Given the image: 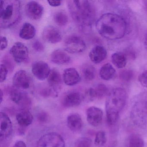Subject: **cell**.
Listing matches in <instances>:
<instances>
[{"instance_id":"obj_41","label":"cell","mask_w":147,"mask_h":147,"mask_svg":"<svg viewBox=\"0 0 147 147\" xmlns=\"http://www.w3.org/2000/svg\"><path fill=\"white\" fill-rule=\"evenodd\" d=\"M52 90L51 89H45L42 92V95L44 97H49L51 95Z\"/></svg>"},{"instance_id":"obj_6","label":"cell","mask_w":147,"mask_h":147,"mask_svg":"<svg viewBox=\"0 0 147 147\" xmlns=\"http://www.w3.org/2000/svg\"><path fill=\"white\" fill-rule=\"evenodd\" d=\"M132 121L136 125L144 127L147 125V102H141L134 106L131 112Z\"/></svg>"},{"instance_id":"obj_32","label":"cell","mask_w":147,"mask_h":147,"mask_svg":"<svg viewBox=\"0 0 147 147\" xmlns=\"http://www.w3.org/2000/svg\"><path fill=\"white\" fill-rule=\"evenodd\" d=\"M84 98L88 101H92L97 99V96L94 88H91L86 91Z\"/></svg>"},{"instance_id":"obj_37","label":"cell","mask_w":147,"mask_h":147,"mask_svg":"<svg viewBox=\"0 0 147 147\" xmlns=\"http://www.w3.org/2000/svg\"><path fill=\"white\" fill-rule=\"evenodd\" d=\"M2 64L5 65L10 71H12L14 69V64L13 62L8 57H6L3 59Z\"/></svg>"},{"instance_id":"obj_36","label":"cell","mask_w":147,"mask_h":147,"mask_svg":"<svg viewBox=\"0 0 147 147\" xmlns=\"http://www.w3.org/2000/svg\"><path fill=\"white\" fill-rule=\"evenodd\" d=\"M32 48L36 52H42L44 51L45 48L43 45L39 41H36L32 44Z\"/></svg>"},{"instance_id":"obj_21","label":"cell","mask_w":147,"mask_h":147,"mask_svg":"<svg viewBox=\"0 0 147 147\" xmlns=\"http://www.w3.org/2000/svg\"><path fill=\"white\" fill-rule=\"evenodd\" d=\"M36 29L34 26L29 23L23 24L19 32V36L24 40H30L35 37Z\"/></svg>"},{"instance_id":"obj_45","label":"cell","mask_w":147,"mask_h":147,"mask_svg":"<svg viewBox=\"0 0 147 147\" xmlns=\"http://www.w3.org/2000/svg\"><path fill=\"white\" fill-rule=\"evenodd\" d=\"M144 7H145V9L147 11V1H144Z\"/></svg>"},{"instance_id":"obj_31","label":"cell","mask_w":147,"mask_h":147,"mask_svg":"<svg viewBox=\"0 0 147 147\" xmlns=\"http://www.w3.org/2000/svg\"><path fill=\"white\" fill-rule=\"evenodd\" d=\"M92 141L87 137H82L79 138L76 143V147H91Z\"/></svg>"},{"instance_id":"obj_17","label":"cell","mask_w":147,"mask_h":147,"mask_svg":"<svg viewBox=\"0 0 147 147\" xmlns=\"http://www.w3.org/2000/svg\"><path fill=\"white\" fill-rule=\"evenodd\" d=\"M107 51L105 47L97 45L94 47L89 53V57L91 61L95 64L102 62L106 58Z\"/></svg>"},{"instance_id":"obj_43","label":"cell","mask_w":147,"mask_h":147,"mask_svg":"<svg viewBox=\"0 0 147 147\" xmlns=\"http://www.w3.org/2000/svg\"><path fill=\"white\" fill-rule=\"evenodd\" d=\"M144 45L145 49H147V33L144 36Z\"/></svg>"},{"instance_id":"obj_11","label":"cell","mask_w":147,"mask_h":147,"mask_svg":"<svg viewBox=\"0 0 147 147\" xmlns=\"http://www.w3.org/2000/svg\"><path fill=\"white\" fill-rule=\"evenodd\" d=\"M1 129L0 140L1 142L7 139L11 135L13 131V125L9 117L5 113H0Z\"/></svg>"},{"instance_id":"obj_30","label":"cell","mask_w":147,"mask_h":147,"mask_svg":"<svg viewBox=\"0 0 147 147\" xmlns=\"http://www.w3.org/2000/svg\"><path fill=\"white\" fill-rule=\"evenodd\" d=\"M95 93H96L97 98L100 99L108 95L109 94L108 88L104 84H98L95 88Z\"/></svg>"},{"instance_id":"obj_18","label":"cell","mask_w":147,"mask_h":147,"mask_svg":"<svg viewBox=\"0 0 147 147\" xmlns=\"http://www.w3.org/2000/svg\"><path fill=\"white\" fill-rule=\"evenodd\" d=\"M50 59L51 61L55 64L63 65L68 63L71 58L64 51L58 49L52 52L51 55Z\"/></svg>"},{"instance_id":"obj_3","label":"cell","mask_w":147,"mask_h":147,"mask_svg":"<svg viewBox=\"0 0 147 147\" xmlns=\"http://www.w3.org/2000/svg\"><path fill=\"white\" fill-rule=\"evenodd\" d=\"M127 94L123 88H117L109 92L105 104L107 123L114 125L119 118V113L125 106Z\"/></svg>"},{"instance_id":"obj_8","label":"cell","mask_w":147,"mask_h":147,"mask_svg":"<svg viewBox=\"0 0 147 147\" xmlns=\"http://www.w3.org/2000/svg\"><path fill=\"white\" fill-rule=\"evenodd\" d=\"M10 52L14 61L18 63L26 62L29 59L28 48L20 42L15 43L10 49Z\"/></svg>"},{"instance_id":"obj_33","label":"cell","mask_w":147,"mask_h":147,"mask_svg":"<svg viewBox=\"0 0 147 147\" xmlns=\"http://www.w3.org/2000/svg\"><path fill=\"white\" fill-rule=\"evenodd\" d=\"M133 72L130 70H125L122 71L119 75L120 79L123 81L129 82L133 77Z\"/></svg>"},{"instance_id":"obj_7","label":"cell","mask_w":147,"mask_h":147,"mask_svg":"<svg viewBox=\"0 0 147 147\" xmlns=\"http://www.w3.org/2000/svg\"><path fill=\"white\" fill-rule=\"evenodd\" d=\"M64 47L65 50L71 54H78L83 52L86 45L82 38L75 35H71L64 40Z\"/></svg>"},{"instance_id":"obj_14","label":"cell","mask_w":147,"mask_h":147,"mask_svg":"<svg viewBox=\"0 0 147 147\" xmlns=\"http://www.w3.org/2000/svg\"><path fill=\"white\" fill-rule=\"evenodd\" d=\"M42 37L45 41L53 44L58 43L61 41L62 38L60 32L51 26L44 28L42 32Z\"/></svg>"},{"instance_id":"obj_26","label":"cell","mask_w":147,"mask_h":147,"mask_svg":"<svg viewBox=\"0 0 147 147\" xmlns=\"http://www.w3.org/2000/svg\"><path fill=\"white\" fill-rule=\"evenodd\" d=\"M9 94L12 101L19 105L26 93L21 92L18 88L13 87L9 89Z\"/></svg>"},{"instance_id":"obj_13","label":"cell","mask_w":147,"mask_h":147,"mask_svg":"<svg viewBox=\"0 0 147 147\" xmlns=\"http://www.w3.org/2000/svg\"><path fill=\"white\" fill-rule=\"evenodd\" d=\"M87 119L89 124L94 127L99 126L102 123L103 111L98 107H91L87 110Z\"/></svg>"},{"instance_id":"obj_29","label":"cell","mask_w":147,"mask_h":147,"mask_svg":"<svg viewBox=\"0 0 147 147\" xmlns=\"http://www.w3.org/2000/svg\"><path fill=\"white\" fill-rule=\"evenodd\" d=\"M107 141L106 133L104 131H99L96 133L94 139V144L96 146L101 147L106 143Z\"/></svg>"},{"instance_id":"obj_2","label":"cell","mask_w":147,"mask_h":147,"mask_svg":"<svg viewBox=\"0 0 147 147\" xmlns=\"http://www.w3.org/2000/svg\"><path fill=\"white\" fill-rule=\"evenodd\" d=\"M68 7L73 20L79 26H90L95 21L96 10L91 1H68Z\"/></svg>"},{"instance_id":"obj_1","label":"cell","mask_w":147,"mask_h":147,"mask_svg":"<svg viewBox=\"0 0 147 147\" xmlns=\"http://www.w3.org/2000/svg\"><path fill=\"white\" fill-rule=\"evenodd\" d=\"M96 28L104 38L110 40L121 39L125 35L127 25L119 15L112 13L103 14L97 20Z\"/></svg>"},{"instance_id":"obj_39","label":"cell","mask_w":147,"mask_h":147,"mask_svg":"<svg viewBox=\"0 0 147 147\" xmlns=\"http://www.w3.org/2000/svg\"><path fill=\"white\" fill-rule=\"evenodd\" d=\"M1 50L3 51L6 49L8 45V40L6 37L5 36H1Z\"/></svg>"},{"instance_id":"obj_15","label":"cell","mask_w":147,"mask_h":147,"mask_svg":"<svg viewBox=\"0 0 147 147\" xmlns=\"http://www.w3.org/2000/svg\"><path fill=\"white\" fill-rule=\"evenodd\" d=\"M63 81L68 86H74L78 84L81 80V77L74 68H69L63 71Z\"/></svg>"},{"instance_id":"obj_16","label":"cell","mask_w":147,"mask_h":147,"mask_svg":"<svg viewBox=\"0 0 147 147\" xmlns=\"http://www.w3.org/2000/svg\"><path fill=\"white\" fill-rule=\"evenodd\" d=\"M83 100L82 95L76 92H72L67 94L62 101L63 105L65 107H72L79 105Z\"/></svg>"},{"instance_id":"obj_19","label":"cell","mask_w":147,"mask_h":147,"mask_svg":"<svg viewBox=\"0 0 147 147\" xmlns=\"http://www.w3.org/2000/svg\"><path fill=\"white\" fill-rule=\"evenodd\" d=\"M67 125L72 131H79L81 129L83 126L81 117L78 113L70 114L67 118Z\"/></svg>"},{"instance_id":"obj_44","label":"cell","mask_w":147,"mask_h":147,"mask_svg":"<svg viewBox=\"0 0 147 147\" xmlns=\"http://www.w3.org/2000/svg\"><path fill=\"white\" fill-rule=\"evenodd\" d=\"M0 94H1V98H0V102L1 103H2V100H3V95H4V94H3V91L1 89L0 90Z\"/></svg>"},{"instance_id":"obj_9","label":"cell","mask_w":147,"mask_h":147,"mask_svg":"<svg viewBox=\"0 0 147 147\" xmlns=\"http://www.w3.org/2000/svg\"><path fill=\"white\" fill-rule=\"evenodd\" d=\"M26 16L30 19L38 20L41 19L44 13V8L42 5L36 1H30L25 7Z\"/></svg>"},{"instance_id":"obj_4","label":"cell","mask_w":147,"mask_h":147,"mask_svg":"<svg viewBox=\"0 0 147 147\" xmlns=\"http://www.w3.org/2000/svg\"><path fill=\"white\" fill-rule=\"evenodd\" d=\"M20 17V4L18 1H1L0 4L1 27L7 29L18 21Z\"/></svg>"},{"instance_id":"obj_12","label":"cell","mask_w":147,"mask_h":147,"mask_svg":"<svg viewBox=\"0 0 147 147\" xmlns=\"http://www.w3.org/2000/svg\"><path fill=\"white\" fill-rule=\"evenodd\" d=\"M13 86L21 89H28L31 84V80L27 72L24 70H19L13 77Z\"/></svg>"},{"instance_id":"obj_20","label":"cell","mask_w":147,"mask_h":147,"mask_svg":"<svg viewBox=\"0 0 147 147\" xmlns=\"http://www.w3.org/2000/svg\"><path fill=\"white\" fill-rule=\"evenodd\" d=\"M16 120L20 127L26 128L32 123L33 115L28 110H22L16 115Z\"/></svg>"},{"instance_id":"obj_27","label":"cell","mask_w":147,"mask_h":147,"mask_svg":"<svg viewBox=\"0 0 147 147\" xmlns=\"http://www.w3.org/2000/svg\"><path fill=\"white\" fill-rule=\"evenodd\" d=\"M54 20L57 24L59 26H65L68 22V18L63 12H58L55 13Z\"/></svg>"},{"instance_id":"obj_35","label":"cell","mask_w":147,"mask_h":147,"mask_svg":"<svg viewBox=\"0 0 147 147\" xmlns=\"http://www.w3.org/2000/svg\"><path fill=\"white\" fill-rule=\"evenodd\" d=\"M138 80L142 86L147 88V70L143 72L139 76Z\"/></svg>"},{"instance_id":"obj_5","label":"cell","mask_w":147,"mask_h":147,"mask_svg":"<svg viewBox=\"0 0 147 147\" xmlns=\"http://www.w3.org/2000/svg\"><path fill=\"white\" fill-rule=\"evenodd\" d=\"M36 147H65V143L61 135L56 132H51L40 138Z\"/></svg>"},{"instance_id":"obj_38","label":"cell","mask_w":147,"mask_h":147,"mask_svg":"<svg viewBox=\"0 0 147 147\" xmlns=\"http://www.w3.org/2000/svg\"><path fill=\"white\" fill-rule=\"evenodd\" d=\"M38 119L41 123H45L48 119V115L46 113L42 112L38 115Z\"/></svg>"},{"instance_id":"obj_34","label":"cell","mask_w":147,"mask_h":147,"mask_svg":"<svg viewBox=\"0 0 147 147\" xmlns=\"http://www.w3.org/2000/svg\"><path fill=\"white\" fill-rule=\"evenodd\" d=\"M8 69L4 64L1 63V82H4L6 80L8 74Z\"/></svg>"},{"instance_id":"obj_42","label":"cell","mask_w":147,"mask_h":147,"mask_svg":"<svg viewBox=\"0 0 147 147\" xmlns=\"http://www.w3.org/2000/svg\"><path fill=\"white\" fill-rule=\"evenodd\" d=\"M13 147H27L25 143L22 141H17Z\"/></svg>"},{"instance_id":"obj_23","label":"cell","mask_w":147,"mask_h":147,"mask_svg":"<svg viewBox=\"0 0 147 147\" xmlns=\"http://www.w3.org/2000/svg\"><path fill=\"white\" fill-rule=\"evenodd\" d=\"M47 80L50 86L55 88L61 84L63 78L60 72L57 69H53L51 71Z\"/></svg>"},{"instance_id":"obj_10","label":"cell","mask_w":147,"mask_h":147,"mask_svg":"<svg viewBox=\"0 0 147 147\" xmlns=\"http://www.w3.org/2000/svg\"><path fill=\"white\" fill-rule=\"evenodd\" d=\"M51 69L48 63L42 61H38L33 63L32 72L38 80H44L48 78Z\"/></svg>"},{"instance_id":"obj_24","label":"cell","mask_w":147,"mask_h":147,"mask_svg":"<svg viewBox=\"0 0 147 147\" xmlns=\"http://www.w3.org/2000/svg\"><path fill=\"white\" fill-rule=\"evenodd\" d=\"M113 63L118 68H123L127 63V57L125 54L121 52L113 53L111 56Z\"/></svg>"},{"instance_id":"obj_28","label":"cell","mask_w":147,"mask_h":147,"mask_svg":"<svg viewBox=\"0 0 147 147\" xmlns=\"http://www.w3.org/2000/svg\"><path fill=\"white\" fill-rule=\"evenodd\" d=\"M129 144V147H144V143L141 137L133 134L130 137Z\"/></svg>"},{"instance_id":"obj_25","label":"cell","mask_w":147,"mask_h":147,"mask_svg":"<svg viewBox=\"0 0 147 147\" xmlns=\"http://www.w3.org/2000/svg\"><path fill=\"white\" fill-rule=\"evenodd\" d=\"M81 74L85 80L91 81L95 77V68L92 65L88 63L83 64L81 67Z\"/></svg>"},{"instance_id":"obj_22","label":"cell","mask_w":147,"mask_h":147,"mask_svg":"<svg viewBox=\"0 0 147 147\" xmlns=\"http://www.w3.org/2000/svg\"><path fill=\"white\" fill-rule=\"evenodd\" d=\"M116 71L110 63L104 64L100 70V76L104 80L108 81L115 77Z\"/></svg>"},{"instance_id":"obj_40","label":"cell","mask_w":147,"mask_h":147,"mask_svg":"<svg viewBox=\"0 0 147 147\" xmlns=\"http://www.w3.org/2000/svg\"><path fill=\"white\" fill-rule=\"evenodd\" d=\"M47 2L51 6L53 7L59 6L61 5L62 3L61 1H48Z\"/></svg>"}]
</instances>
